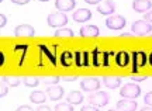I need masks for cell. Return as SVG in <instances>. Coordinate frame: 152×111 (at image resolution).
<instances>
[{"label":"cell","mask_w":152,"mask_h":111,"mask_svg":"<svg viewBox=\"0 0 152 111\" xmlns=\"http://www.w3.org/2000/svg\"><path fill=\"white\" fill-rule=\"evenodd\" d=\"M47 22H48L49 27L54 28H62L66 25L68 22V17H66L65 13L62 11H58V13H51L47 18Z\"/></svg>","instance_id":"6da1fadb"},{"label":"cell","mask_w":152,"mask_h":111,"mask_svg":"<svg viewBox=\"0 0 152 111\" xmlns=\"http://www.w3.org/2000/svg\"><path fill=\"white\" fill-rule=\"evenodd\" d=\"M120 94L123 96L124 99H131V100H134L137 97H140V94H141V87H140L137 83H127L121 87Z\"/></svg>","instance_id":"7a4b0ae2"},{"label":"cell","mask_w":152,"mask_h":111,"mask_svg":"<svg viewBox=\"0 0 152 111\" xmlns=\"http://www.w3.org/2000/svg\"><path fill=\"white\" fill-rule=\"evenodd\" d=\"M87 101L89 104L96 107H104L109 104V96L106 94L104 91H94L87 97Z\"/></svg>","instance_id":"3957f363"},{"label":"cell","mask_w":152,"mask_h":111,"mask_svg":"<svg viewBox=\"0 0 152 111\" xmlns=\"http://www.w3.org/2000/svg\"><path fill=\"white\" fill-rule=\"evenodd\" d=\"M131 30H132V33L137 34V35H148V34L152 31V25L151 22L145 21V20H137V21H134V24H132V27H131Z\"/></svg>","instance_id":"277c9868"},{"label":"cell","mask_w":152,"mask_h":111,"mask_svg":"<svg viewBox=\"0 0 152 111\" xmlns=\"http://www.w3.org/2000/svg\"><path fill=\"white\" fill-rule=\"evenodd\" d=\"M125 24H127L125 18L120 14H113L106 20V25L110 30H123L125 27Z\"/></svg>","instance_id":"5b68a950"},{"label":"cell","mask_w":152,"mask_h":111,"mask_svg":"<svg viewBox=\"0 0 152 111\" xmlns=\"http://www.w3.org/2000/svg\"><path fill=\"white\" fill-rule=\"evenodd\" d=\"M80 89L83 90V91H89V93H92L94 90H99L100 89V80L96 78L83 79L80 82Z\"/></svg>","instance_id":"8992f818"},{"label":"cell","mask_w":152,"mask_h":111,"mask_svg":"<svg viewBox=\"0 0 152 111\" xmlns=\"http://www.w3.org/2000/svg\"><path fill=\"white\" fill-rule=\"evenodd\" d=\"M132 72L135 73L137 69H140V67H142L145 63L148 62V56L144 54V52H138V51H135V52H132Z\"/></svg>","instance_id":"52a82bcc"},{"label":"cell","mask_w":152,"mask_h":111,"mask_svg":"<svg viewBox=\"0 0 152 111\" xmlns=\"http://www.w3.org/2000/svg\"><path fill=\"white\" fill-rule=\"evenodd\" d=\"M97 11L102 16H113V13L115 11V4L111 0H104L97 4Z\"/></svg>","instance_id":"ba28073f"},{"label":"cell","mask_w":152,"mask_h":111,"mask_svg":"<svg viewBox=\"0 0 152 111\" xmlns=\"http://www.w3.org/2000/svg\"><path fill=\"white\" fill-rule=\"evenodd\" d=\"M47 94H48V99L52 101H59L64 94H65V91L64 89L61 87V86H56V84H52V86H49L48 89H47Z\"/></svg>","instance_id":"9c48e42d"},{"label":"cell","mask_w":152,"mask_h":111,"mask_svg":"<svg viewBox=\"0 0 152 111\" xmlns=\"http://www.w3.org/2000/svg\"><path fill=\"white\" fill-rule=\"evenodd\" d=\"M34 34H35V30L30 24H20L14 30L16 37H34Z\"/></svg>","instance_id":"30bf717a"},{"label":"cell","mask_w":152,"mask_h":111,"mask_svg":"<svg viewBox=\"0 0 152 111\" xmlns=\"http://www.w3.org/2000/svg\"><path fill=\"white\" fill-rule=\"evenodd\" d=\"M72 18L76 22H86L92 18V11L87 10V9H79V10H76L73 13Z\"/></svg>","instance_id":"8fae6325"},{"label":"cell","mask_w":152,"mask_h":111,"mask_svg":"<svg viewBox=\"0 0 152 111\" xmlns=\"http://www.w3.org/2000/svg\"><path fill=\"white\" fill-rule=\"evenodd\" d=\"M132 9L137 13H147L152 9L151 0H134L132 1Z\"/></svg>","instance_id":"7c38bea8"},{"label":"cell","mask_w":152,"mask_h":111,"mask_svg":"<svg viewBox=\"0 0 152 111\" xmlns=\"http://www.w3.org/2000/svg\"><path fill=\"white\" fill-rule=\"evenodd\" d=\"M117 110L120 111H135L137 110V101L131 100V99H123V100L117 101Z\"/></svg>","instance_id":"4fadbf2b"},{"label":"cell","mask_w":152,"mask_h":111,"mask_svg":"<svg viewBox=\"0 0 152 111\" xmlns=\"http://www.w3.org/2000/svg\"><path fill=\"white\" fill-rule=\"evenodd\" d=\"M76 0H55V7L59 11H71L75 9Z\"/></svg>","instance_id":"5bb4252c"},{"label":"cell","mask_w":152,"mask_h":111,"mask_svg":"<svg viewBox=\"0 0 152 111\" xmlns=\"http://www.w3.org/2000/svg\"><path fill=\"white\" fill-rule=\"evenodd\" d=\"M79 34H80V37H83V38H87V37H97L100 33H99L97 25H83L80 28Z\"/></svg>","instance_id":"9a60e30c"},{"label":"cell","mask_w":152,"mask_h":111,"mask_svg":"<svg viewBox=\"0 0 152 111\" xmlns=\"http://www.w3.org/2000/svg\"><path fill=\"white\" fill-rule=\"evenodd\" d=\"M30 101L34 104H44L47 101V93L44 91H33L30 94Z\"/></svg>","instance_id":"2e32d148"},{"label":"cell","mask_w":152,"mask_h":111,"mask_svg":"<svg viewBox=\"0 0 152 111\" xmlns=\"http://www.w3.org/2000/svg\"><path fill=\"white\" fill-rule=\"evenodd\" d=\"M103 83L109 89H115L121 84V79L117 76H106V78H103Z\"/></svg>","instance_id":"e0dca14e"},{"label":"cell","mask_w":152,"mask_h":111,"mask_svg":"<svg viewBox=\"0 0 152 111\" xmlns=\"http://www.w3.org/2000/svg\"><path fill=\"white\" fill-rule=\"evenodd\" d=\"M130 58H131V56L128 55L125 51H121V52H118V54H117V56H115V63H117L120 67H124V66H127V65H128Z\"/></svg>","instance_id":"ac0fdd59"},{"label":"cell","mask_w":152,"mask_h":111,"mask_svg":"<svg viewBox=\"0 0 152 111\" xmlns=\"http://www.w3.org/2000/svg\"><path fill=\"white\" fill-rule=\"evenodd\" d=\"M66 101L72 104V106H75V104H80L82 101H83V96H82L80 91H71L68 97H66Z\"/></svg>","instance_id":"d6986e66"},{"label":"cell","mask_w":152,"mask_h":111,"mask_svg":"<svg viewBox=\"0 0 152 111\" xmlns=\"http://www.w3.org/2000/svg\"><path fill=\"white\" fill-rule=\"evenodd\" d=\"M54 35L56 38H72L73 37V31L71 28H58L56 31L54 33Z\"/></svg>","instance_id":"ffe728a7"},{"label":"cell","mask_w":152,"mask_h":111,"mask_svg":"<svg viewBox=\"0 0 152 111\" xmlns=\"http://www.w3.org/2000/svg\"><path fill=\"white\" fill-rule=\"evenodd\" d=\"M72 58H73V56H72L71 52H68V51L64 52L62 56H61V65H62V66H71L72 65Z\"/></svg>","instance_id":"44dd1931"},{"label":"cell","mask_w":152,"mask_h":111,"mask_svg":"<svg viewBox=\"0 0 152 111\" xmlns=\"http://www.w3.org/2000/svg\"><path fill=\"white\" fill-rule=\"evenodd\" d=\"M1 82L7 83L9 86H14V87L21 83V80H20L18 78H9V76H4V78H1Z\"/></svg>","instance_id":"7402d4cb"},{"label":"cell","mask_w":152,"mask_h":111,"mask_svg":"<svg viewBox=\"0 0 152 111\" xmlns=\"http://www.w3.org/2000/svg\"><path fill=\"white\" fill-rule=\"evenodd\" d=\"M54 111H73V107H72V104H69V103L66 101V103H59V104H56Z\"/></svg>","instance_id":"603a6c76"},{"label":"cell","mask_w":152,"mask_h":111,"mask_svg":"<svg viewBox=\"0 0 152 111\" xmlns=\"http://www.w3.org/2000/svg\"><path fill=\"white\" fill-rule=\"evenodd\" d=\"M24 84H26V86H28V87H37L38 84H39V80H38V78L30 76V78L24 79Z\"/></svg>","instance_id":"cb8c5ba5"},{"label":"cell","mask_w":152,"mask_h":111,"mask_svg":"<svg viewBox=\"0 0 152 111\" xmlns=\"http://www.w3.org/2000/svg\"><path fill=\"white\" fill-rule=\"evenodd\" d=\"M62 78H59V76H52V78H44L42 79V83L45 84H56L58 82H59Z\"/></svg>","instance_id":"d4e9b609"},{"label":"cell","mask_w":152,"mask_h":111,"mask_svg":"<svg viewBox=\"0 0 152 111\" xmlns=\"http://www.w3.org/2000/svg\"><path fill=\"white\" fill-rule=\"evenodd\" d=\"M7 93H9V84L4 83V82H1V87H0V97H1V99L6 97Z\"/></svg>","instance_id":"484cf974"},{"label":"cell","mask_w":152,"mask_h":111,"mask_svg":"<svg viewBox=\"0 0 152 111\" xmlns=\"http://www.w3.org/2000/svg\"><path fill=\"white\" fill-rule=\"evenodd\" d=\"M144 103H145L147 106L152 107V91H149V93L145 94V97H144Z\"/></svg>","instance_id":"4316f807"},{"label":"cell","mask_w":152,"mask_h":111,"mask_svg":"<svg viewBox=\"0 0 152 111\" xmlns=\"http://www.w3.org/2000/svg\"><path fill=\"white\" fill-rule=\"evenodd\" d=\"M80 111H99V107L89 104V106H83V107H82Z\"/></svg>","instance_id":"83f0119b"},{"label":"cell","mask_w":152,"mask_h":111,"mask_svg":"<svg viewBox=\"0 0 152 111\" xmlns=\"http://www.w3.org/2000/svg\"><path fill=\"white\" fill-rule=\"evenodd\" d=\"M6 24H7V17H6L4 14L1 13V14H0V27L3 28V27L6 25Z\"/></svg>","instance_id":"f1b7e54d"},{"label":"cell","mask_w":152,"mask_h":111,"mask_svg":"<svg viewBox=\"0 0 152 111\" xmlns=\"http://www.w3.org/2000/svg\"><path fill=\"white\" fill-rule=\"evenodd\" d=\"M144 20H145V21H148V22H152V10H149V11H147V13H145Z\"/></svg>","instance_id":"f546056e"},{"label":"cell","mask_w":152,"mask_h":111,"mask_svg":"<svg viewBox=\"0 0 152 111\" xmlns=\"http://www.w3.org/2000/svg\"><path fill=\"white\" fill-rule=\"evenodd\" d=\"M16 111H34V110L30 106H20Z\"/></svg>","instance_id":"4dcf8cb0"},{"label":"cell","mask_w":152,"mask_h":111,"mask_svg":"<svg viewBox=\"0 0 152 111\" xmlns=\"http://www.w3.org/2000/svg\"><path fill=\"white\" fill-rule=\"evenodd\" d=\"M145 79H148V76L144 75V76H135V78H132V80H134V82H144Z\"/></svg>","instance_id":"1f68e13d"},{"label":"cell","mask_w":152,"mask_h":111,"mask_svg":"<svg viewBox=\"0 0 152 111\" xmlns=\"http://www.w3.org/2000/svg\"><path fill=\"white\" fill-rule=\"evenodd\" d=\"M76 79H77L76 76H64L62 80H65V82H75Z\"/></svg>","instance_id":"d6a6232c"},{"label":"cell","mask_w":152,"mask_h":111,"mask_svg":"<svg viewBox=\"0 0 152 111\" xmlns=\"http://www.w3.org/2000/svg\"><path fill=\"white\" fill-rule=\"evenodd\" d=\"M14 4H27L30 0H11Z\"/></svg>","instance_id":"836d02e7"},{"label":"cell","mask_w":152,"mask_h":111,"mask_svg":"<svg viewBox=\"0 0 152 111\" xmlns=\"http://www.w3.org/2000/svg\"><path fill=\"white\" fill-rule=\"evenodd\" d=\"M87 4H100V1L102 0H85Z\"/></svg>","instance_id":"e575fe53"},{"label":"cell","mask_w":152,"mask_h":111,"mask_svg":"<svg viewBox=\"0 0 152 111\" xmlns=\"http://www.w3.org/2000/svg\"><path fill=\"white\" fill-rule=\"evenodd\" d=\"M37 111H51V108L48 106H39L37 108Z\"/></svg>","instance_id":"d590c367"},{"label":"cell","mask_w":152,"mask_h":111,"mask_svg":"<svg viewBox=\"0 0 152 111\" xmlns=\"http://www.w3.org/2000/svg\"><path fill=\"white\" fill-rule=\"evenodd\" d=\"M0 63H1V65L4 63V54H3V52L0 54Z\"/></svg>","instance_id":"8d00e7d4"},{"label":"cell","mask_w":152,"mask_h":111,"mask_svg":"<svg viewBox=\"0 0 152 111\" xmlns=\"http://www.w3.org/2000/svg\"><path fill=\"white\" fill-rule=\"evenodd\" d=\"M140 111H152V107H149V106H147V107H144V108H141Z\"/></svg>","instance_id":"74e56055"},{"label":"cell","mask_w":152,"mask_h":111,"mask_svg":"<svg viewBox=\"0 0 152 111\" xmlns=\"http://www.w3.org/2000/svg\"><path fill=\"white\" fill-rule=\"evenodd\" d=\"M148 61H149V65H151V66H152V54H151V55H149V59H148Z\"/></svg>","instance_id":"f35d334b"},{"label":"cell","mask_w":152,"mask_h":111,"mask_svg":"<svg viewBox=\"0 0 152 111\" xmlns=\"http://www.w3.org/2000/svg\"><path fill=\"white\" fill-rule=\"evenodd\" d=\"M109 111H120V110H114V108H111V110H109Z\"/></svg>","instance_id":"ab89813d"},{"label":"cell","mask_w":152,"mask_h":111,"mask_svg":"<svg viewBox=\"0 0 152 111\" xmlns=\"http://www.w3.org/2000/svg\"><path fill=\"white\" fill-rule=\"evenodd\" d=\"M38 1H49V0H38Z\"/></svg>","instance_id":"60d3db41"},{"label":"cell","mask_w":152,"mask_h":111,"mask_svg":"<svg viewBox=\"0 0 152 111\" xmlns=\"http://www.w3.org/2000/svg\"><path fill=\"white\" fill-rule=\"evenodd\" d=\"M1 1H3V0H1Z\"/></svg>","instance_id":"b9f144b4"}]
</instances>
